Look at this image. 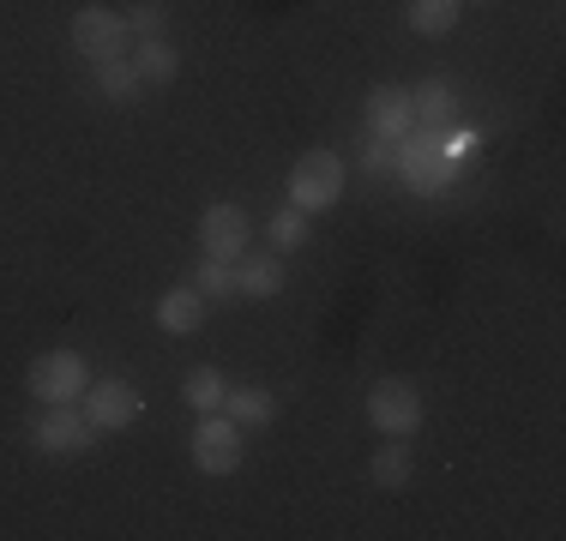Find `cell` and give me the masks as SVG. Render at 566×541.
Wrapping results in <instances>:
<instances>
[{
    "instance_id": "cell-9",
    "label": "cell",
    "mask_w": 566,
    "mask_h": 541,
    "mask_svg": "<svg viewBox=\"0 0 566 541\" xmlns=\"http://www.w3.org/2000/svg\"><path fill=\"white\" fill-rule=\"evenodd\" d=\"M199 247H206V259L235 265L241 253H248V211L241 205H211L206 216H199Z\"/></svg>"
},
{
    "instance_id": "cell-13",
    "label": "cell",
    "mask_w": 566,
    "mask_h": 541,
    "mask_svg": "<svg viewBox=\"0 0 566 541\" xmlns=\"http://www.w3.org/2000/svg\"><path fill=\"white\" fill-rule=\"evenodd\" d=\"M410 120L422 132H447L452 127V85L447 78H422V85L410 91Z\"/></svg>"
},
{
    "instance_id": "cell-2",
    "label": "cell",
    "mask_w": 566,
    "mask_h": 541,
    "mask_svg": "<svg viewBox=\"0 0 566 541\" xmlns=\"http://www.w3.org/2000/svg\"><path fill=\"white\" fill-rule=\"evenodd\" d=\"M344 199V162L332 157V151H307V157H295V169H290V205L295 211H332Z\"/></svg>"
},
{
    "instance_id": "cell-18",
    "label": "cell",
    "mask_w": 566,
    "mask_h": 541,
    "mask_svg": "<svg viewBox=\"0 0 566 541\" xmlns=\"http://www.w3.org/2000/svg\"><path fill=\"white\" fill-rule=\"evenodd\" d=\"M181 397L193 403L199 415H211V410H223V397H229V379L218 368H193L187 373V385H181Z\"/></svg>"
},
{
    "instance_id": "cell-7",
    "label": "cell",
    "mask_w": 566,
    "mask_h": 541,
    "mask_svg": "<svg viewBox=\"0 0 566 541\" xmlns=\"http://www.w3.org/2000/svg\"><path fill=\"white\" fill-rule=\"evenodd\" d=\"M66 36H73V49L85 54V61H115V54L127 49V19L109 7H78L73 24H66Z\"/></svg>"
},
{
    "instance_id": "cell-23",
    "label": "cell",
    "mask_w": 566,
    "mask_h": 541,
    "mask_svg": "<svg viewBox=\"0 0 566 541\" xmlns=\"http://www.w3.org/2000/svg\"><path fill=\"white\" fill-rule=\"evenodd\" d=\"M361 169H368V174H386V169H392V139H374V132H368V151H361Z\"/></svg>"
},
{
    "instance_id": "cell-10",
    "label": "cell",
    "mask_w": 566,
    "mask_h": 541,
    "mask_svg": "<svg viewBox=\"0 0 566 541\" xmlns=\"http://www.w3.org/2000/svg\"><path fill=\"white\" fill-rule=\"evenodd\" d=\"M283 289V253L265 247V253H241L235 259V295H248V301H272Z\"/></svg>"
},
{
    "instance_id": "cell-8",
    "label": "cell",
    "mask_w": 566,
    "mask_h": 541,
    "mask_svg": "<svg viewBox=\"0 0 566 541\" xmlns=\"http://www.w3.org/2000/svg\"><path fill=\"white\" fill-rule=\"evenodd\" d=\"M78 403H85V422L97 433H120V427L139 422V391L127 379H91Z\"/></svg>"
},
{
    "instance_id": "cell-20",
    "label": "cell",
    "mask_w": 566,
    "mask_h": 541,
    "mask_svg": "<svg viewBox=\"0 0 566 541\" xmlns=\"http://www.w3.org/2000/svg\"><path fill=\"white\" fill-rule=\"evenodd\" d=\"M193 289L206 295V301L235 295V265H229V259H206V265H199V277H193Z\"/></svg>"
},
{
    "instance_id": "cell-19",
    "label": "cell",
    "mask_w": 566,
    "mask_h": 541,
    "mask_svg": "<svg viewBox=\"0 0 566 541\" xmlns=\"http://www.w3.org/2000/svg\"><path fill=\"white\" fill-rule=\"evenodd\" d=\"M368 476L380 481V487H410V476H416V464H410V452H403V439H386L380 452H374Z\"/></svg>"
},
{
    "instance_id": "cell-6",
    "label": "cell",
    "mask_w": 566,
    "mask_h": 541,
    "mask_svg": "<svg viewBox=\"0 0 566 541\" xmlns=\"http://www.w3.org/2000/svg\"><path fill=\"white\" fill-rule=\"evenodd\" d=\"M241 433L248 427H235L223 410H211L206 422L193 427V464L206 469V476H235L241 469Z\"/></svg>"
},
{
    "instance_id": "cell-12",
    "label": "cell",
    "mask_w": 566,
    "mask_h": 541,
    "mask_svg": "<svg viewBox=\"0 0 566 541\" xmlns=\"http://www.w3.org/2000/svg\"><path fill=\"white\" fill-rule=\"evenodd\" d=\"M91 91H97L103 103H115V108L139 103L145 78H139V66H133V54H115V61H97V78H91Z\"/></svg>"
},
{
    "instance_id": "cell-15",
    "label": "cell",
    "mask_w": 566,
    "mask_h": 541,
    "mask_svg": "<svg viewBox=\"0 0 566 541\" xmlns=\"http://www.w3.org/2000/svg\"><path fill=\"white\" fill-rule=\"evenodd\" d=\"M223 415L235 427H265L277 415V397L265 385H229V397H223Z\"/></svg>"
},
{
    "instance_id": "cell-1",
    "label": "cell",
    "mask_w": 566,
    "mask_h": 541,
    "mask_svg": "<svg viewBox=\"0 0 566 541\" xmlns=\"http://www.w3.org/2000/svg\"><path fill=\"white\" fill-rule=\"evenodd\" d=\"M24 385H31L36 403H78L85 385H91V361L78 356V349H49V356L31 361Z\"/></svg>"
},
{
    "instance_id": "cell-22",
    "label": "cell",
    "mask_w": 566,
    "mask_h": 541,
    "mask_svg": "<svg viewBox=\"0 0 566 541\" xmlns=\"http://www.w3.org/2000/svg\"><path fill=\"white\" fill-rule=\"evenodd\" d=\"M127 36H164V7H157V0H139V7L127 12Z\"/></svg>"
},
{
    "instance_id": "cell-4",
    "label": "cell",
    "mask_w": 566,
    "mask_h": 541,
    "mask_svg": "<svg viewBox=\"0 0 566 541\" xmlns=\"http://www.w3.org/2000/svg\"><path fill=\"white\" fill-rule=\"evenodd\" d=\"M440 139H447V132H416V139L403 132L398 151H392V169L410 174L416 193H440V187L452 181V157H447V145H440Z\"/></svg>"
},
{
    "instance_id": "cell-21",
    "label": "cell",
    "mask_w": 566,
    "mask_h": 541,
    "mask_svg": "<svg viewBox=\"0 0 566 541\" xmlns=\"http://www.w3.org/2000/svg\"><path fill=\"white\" fill-rule=\"evenodd\" d=\"M302 241H307V211L283 205V211L272 216V247H277V253H290V247H302Z\"/></svg>"
},
{
    "instance_id": "cell-14",
    "label": "cell",
    "mask_w": 566,
    "mask_h": 541,
    "mask_svg": "<svg viewBox=\"0 0 566 541\" xmlns=\"http://www.w3.org/2000/svg\"><path fill=\"white\" fill-rule=\"evenodd\" d=\"M157 325H164L169 337H193L199 325H206V295L199 289H169L164 301H157Z\"/></svg>"
},
{
    "instance_id": "cell-16",
    "label": "cell",
    "mask_w": 566,
    "mask_h": 541,
    "mask_svg": "<svg viewBox=\"0 0 566 541\" xmlns=\"http://www.w3.org/2000/svg\"><path fill=\"white\" fill-rule=\"evenodd\" d=\"M458 12H464V0H410L403 7V19H410L416 36H447L458 24Z\"/></svg>"
},
{
    "instance_id": "cell-11",
    "label": "cell",
    "mask_w": 566,
    "mask_h": 541,
    "mask_svg": "<svg viewBox=\"0 0 566 541\" xmlns=\"http://www.w3.org/2000/svg\"><path fill=\"white\" fill-rule=\"evenodd\" d=\"M416 120H410V91H398V85H380L368 97V132L374 139H403V132H410Z\"/></svg>"
},
{
    "instance_id": "cell-3",
    "label": "cell",
    "mask_w": 566,
    "mask_h": 541,
    "mask_svg": "<svg viewBox=\"0 0 566 541\" xmlns=\"http://www.w3.org/2000/svg\"><path fill=\"white\" fill-rule=\"evenodd\" d=\"M91 439H97V427L73 403H43V415L31 422V445L49 457H78V452H91Z\"/></svg>"
},
{
    "instance_id": "cell-5",
    "label": "cell",
    "mask_w": 566,
    "mask_h": 541,
    "mask_svg": "<svg viewBox=\"0 0 566 541\" xmlns=\"http://www.w3.org/2000/svg\"><path fill=\"white\" fill-rule=\"evenodd\" d=\"M368 422H374V433H386V439L416 433L422 427V391H416L410 379H380V385L368 391Z\"/></svg>"
},
{
    "instance_id": "cell-17",
    "label": "cell",
    "mask_w": 566,
    "mask_h": 541,
    "mask_svg": "<svg viewBox=\"0 0 566 541\" xmlns=\"http://www.w3.org/2000/svg\"><path fill=\"white\" fill-rule=\"evenodd\" d=\"M133 66H139V78L145 85H169L175 73H181V54H175L164 36H145L139 49H133Z\"/></svg>"
}]
</instances>
